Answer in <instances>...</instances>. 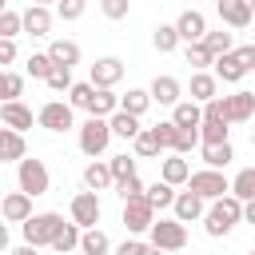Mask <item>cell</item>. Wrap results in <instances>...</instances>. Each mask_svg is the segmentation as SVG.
Instances as JSON below:
<instances>
[{"label": "cell", "mask_w": 255, "mask_h": 255, "mask_svg": "<svg viewBox=\"0 0 255 255\" xmlns=\"http://www.w3.org/2000/svg\"><path fill=\"white\" fill-rule=\"evenodd\" d=\"M187 100H195V104H211L215 100V92H219V80H215V72H191V84H187Z\"/></svg>", "instance_id": "44dd1931"}, {"label": "cell", "mask_w": 255, "mask_h": 255, "mask_svg": "<svg viewBox=\"0 0 255 255\" xmlns=\"http://www.w3.org/2000/svg\"><path fill=\"white\" fill-rule=\"evenodd\" d=\"M44 84H48L52 92H72V68H60V64H56V68L48 72Z\"/></svg>", "instance_id": "7bdbcfd3"}, {"label": "cell", "mask_w": 255, "mask_h": 255, "mask_svg": "<svg viewBox=\"0 0 255 255\" xmlns=\"http://www.w3.org/2000/svg\"><path fill=\"white\" fill-rule=\"evenodd\" d=\"M128 8H131V0H100V12H104L108 20H124Z\"/></svg>", "instance_id": "681fc988"}, {"label": "cell", "mask_w": 255, "mask_h": 255, "mask_svg": "<svg viewBox=\"0 0 255 255\" xmlns=\"http://www.w3.org/2000/svg\"><path fill=\"white\" fill-rule=\"evenodd\" d=\"M187 64H191V72H207L215 64V56L207 52V44H187Z\"/></svg>", "instance_id": "ab89813d"}, {"label": "cell", "mask_w": 255, "mask_h": 255, "mask_svg": "<svg viewBox=\"0 0 255 255\" xmlns=\"http://www.w3.org/2000/svg\"><path fill=\"white\" fill-rule=\"evenodd\" d=\"M199 155H203V167L223 171V167L235 159V147H231V143H199Z\"/></svg>", "instance_id": "83f0119b"}, {"label": "cell", "mask_w": 255, "mask_h": 255, "mask_svg": "<svg viewBox=\"0 0 255 255\" xmlns=\"http://www.w3.org/2000/svg\"><path fill=\"white\" fill-rule=\"evenodd\" d=\"M203 44H207V52H211V56H227V52H235V36H231V32H223V28H219V32H207V36H203Z\"/></svg>", "instance_id": "74e56055"}, {"label": "cell", "mask_w": 255, "mask_h": 255, "mask_svg": "<svg viewBox=\"0 0 255 255\" xmlns=\"http://www.w3.org/2000/svg\"><path fill=\"white\" fill-rule=\"evenodd\" d=\"M108 167H112V179H116V183H124V179L135 175V159H131V155H112Z\"/></svg>", "instance_id": "b9f144b4"}, {"label": "cell", "mask_w": 255, "mask_h": 255, "mask_svg": "<svg viewBox=\"0 0 255 255\" xmlns=\"http://www.w3.org/2000/svg\"><path fill=\"white\" fill-rule=\"evenodd\" d=\"M0 124L24 135V131H28L32 124H36V116H32V108H28V104H20V100H12V104H0Z\"/></svg>", "instance_id": "2e32d148"}, {"label": "cell", "mask_w": 255, "mask_h": 255, "mask_svg": "<svg viewBox=\"0 0 255 255\" xmlns=\"http://www.w3.org/2000/svg\"><path fill=\"white\" fill-rule=\"evenodd\" d=\"M175 135H179V128H175L171 120H159V124H155V139H159L163 151H175Z\"/></svg>", "instance_id": "f6af8a7d"}, {"label": "cell", "mask_w": 255, "mask_h": 255, "mask_svg": "<svg viewBox=\"0 0 255 255\" xmlns=\"http://www.w3.org/2000/svg\"><path fill=\"white\" fill-rule=\"evenodd\" d=\"M16 183H20V191L24 195H48V187H52V175H48V163L44 159H20L16 163Z\"/></svg>", "instance_id": "3957f363"}, {"label": "cell", "mask_w": 255, "mask_h": 255, "mask_svg": "<svg viewBox=\"0 0 255 255\" xmlns=\"http://www.w3.org/2000/svg\"><path fill=\"white\" fill-rule=\"evenodd\" d=\"M211 72H215V80H223V84H239V80L247 76V68L235 60V52H227V56H215Z\"/></svg>", "instance_id": "484cf974"}, {"label": "cell", "mask_w": 255, "mask_h": 255, "mask_svg": "<svg viewBox=\"0 0 255 255\" xmlns=\"http://www.w3.org/2000/svg\"><path fill=\"white\" fill-rule=\"evenodd\" d=\"M159 179H163V183H171V187H179V183H187V179H191V163H187L183 155H175V151H171V155L159 163Z\"/></svg>", "instance_id": "603a6c76"}, {"label": "cell", "mask_w": 255, "mask_h": 255, "mask_svg": "<svg viewBox=\"0 0 255 255\" xmlns=\"http://www.w3.org/2000/svg\"><path fill=\"white\" fill-rule=\"evenodd\" d=\"M175 32H179V44H203V36H207V20H203V12H195V8L179 12Z\"/></svg>", "instance_id": "4fadbf2b"}, {"label": "cell", "mask_w": 255, "mask_h": 255, "mask_svg": "<svg viewBox=\"0 0 255 255\" xmlns=\"http://www.w3.org/2000/svg\"><path fill=\"white\" fill-rule=\"evenodd\" d=\"M80 251H84V255H108V251H112V239H108L100 227H88V231L80 235Z\"/></svg>", "instance_id": "1f68e13d"}, {"label": "cell", "mask_w": 255, "mask_h": 255, "mask_svg": "<svg viewBox=\"0 0 255 255\" xmlns=\"http://www.w3.org/2000/svg\"><path fill=\"white\" fill-rule=\"evenodd\" d=\"M171 211H175V219H179V223H195V219H203V215H207V203H203L195 191H179V195H175V203H171Z\"/></svg>", "instance_id": "d6986e66"}, {"label": "cell", "mask_w": 255, "mask_h": 255, "mask_svg": "<svg viewBox=\"0 0 255 255\" xmlns=\"http://www.w3.org/2000/svg\"><path fill=\"white\" fill-rule=\"evenodd\" d=\"M20 32H24V16H20V12H12V8H8V12H0V40H16Z\"/></svg>", "instance_id": "60d3db41"}, {"label": "cell", "mask_w": 255, "mask_h": 255, "mask_svg": "<svg viewBox=\"0 0 255 255\" xmlns=\"http://www.w3.org/2000/svg\"><path fill=\"white\" fill-rule=\"evenodd\" d=\"M108 124H112V135H120V139H135L143 131L139 128V116H128V112H116Z\"/></svg>", "instance_id": "d6a6232c"}, {"label": "cell", "mask_w": 255, "mask_h": 255, "mask_svg": "<svg viewBox=\"0 0 255 255\" xmlns=\"http://www.w3.org/2000/svg\"><path fill=\"white\" fill-rule=\"evenodd\" d=\"M147 108H151V92L147 88H128L120 96V112H128V116H143Z\"/></svg>", "instance_id": "f1b7e54d"}, {"label": "cell", "mask_w": 255, "mask_h": 255, "mask_svg": "<svg viewBox=\"0 0 255 255\" xmlns=\"http://www.w3.org/2000/svg\"><path fill=\"white\" fill-rule=\"evenodd\" d=\"M36 124L48 128V131H68V128H76V108L68 100H48L36 112Z\"/></svg>", "instance_id": "ba28073f"}, {"label": "cell", "mask_w": 255, "mask_h": 255, "mask_svg": "<svg viewBox=\"0 0 255 255\" xmlns=\"http://www.w3.org/2000/svg\"><path fill=\"white\" fill-rule=\"evenodd\" d=\"M163 255H183V251H163Z\"/></svg>", "instance_id": "91938a15"}, {"label": "cell", "mask_w": 255, "mask_h": 255, "mask_svg": "<svg viewBox=\"0 0 255 255\" xmlns=\"http://www.w3.org/2000/svg\"><path fill=\"white\" fill-rule=\"evenodd\" d=\"M251 147H255V131H251Z\"/></svg>", "instance_id": "6125c7cd"}, {"label": "cell", "mask_w": 255, "mask_h": 255, "mask_svg": "<svg viewBox=\"0 0 255 255\" xmlns=\"http://www.w3.org/2000/svg\"><path fill=\"white\" fill-rule=\"evenodd\" d=\"M187 191H195L203 203H215V199L231 195V179H227L223 171H215V167H203V171H191Z\"/></svg>", "instance_id": "277c9868"}, {"label": "cell", "mask_w": 255, "mask_h": 255, "mask_svg": "<svg viewBox=\"0 0 255 255\" xmlns=\"http://www.w3.org/2000/svg\"><path fill=\"white\" fill-rule=\"evenodd\" d=\"M100 215H104V203H100L96 191H80V195H72V223H80V227L88 231V227L100 223Z\"/></svg>", "instance_id": "8fae6325"}, {"label": "cell", "mask_w": 255, "mask_h": 255, "mask_svg": "<svg viewBox=\"0 0 255 255\" xmlns=\"http://www.w3.org/2000/svg\"><path fill=\"white\" fill-rule=\"evenodd\" d=\"M116 112H120V96H116L112 88H96V96H92V104H88V116L112 120Z\"/></svg>", "instance_id": "4316f807"}, {"label": "cell", "mask_w": 255, "mask_h": 255, "mask_svg": "<svg viewBox=\"0 0 255 255\" xmlns=\"http://www.w3.org/2000/svg\"><path fill=\"white\" fill-rule=\"evenodd\" d=\"M36 211H32V195H24V191H8L4 195V203H0V219L4 223H28Z\"/></svg>", "instance_id": "5bb4252c"}, {"label": "cell", "mask_w": 255, "mask_h": 255, "mask_svg": "<svg viewBox=\"0 0 255 255\" xmlns=\"http://www.w3.org/2000/svg\"><path fill=\"white\" fill-rule=\"evenodd\" d=\"M116 255H163V251L151 247V243H143V239H124V243L116 247Z\"/></svg>", "instance_id": "7dc6e473"}, {"label": "cell", "mask_w": 255, "mask_h": 255, "mask_svg": "<svg viewBox=\"0 0 255 255\" xmlns=\"http://www.w3.org/2000/svg\"><path fill=\"white\" fill-rule=\"evenodd\" d=\"M80 235H84V227H80V223H64V227H60V235L52 239V251H60V255L80 251Z\"/></svg>", "instance_id": "4dcf8cb0"}, {"label": "cell", "mask_w": 255, "mask_h": 255, "mask_svg": "<svg viewBox=\"0 0 255 255\" xmlns=\"http://www.w3.org/2000/svg\"><path fill=\"white\" fill-rule=\"evenodd\" d=\"M20 16H24V32H28V36H52V8L28 4Z\"/></svg>", "instance_id": "ffe728a7"}, {"label": "cell", "mask_w": 255, "mask_h": 255, "mask_svg": "<svg viewBox=\"0 0 255 255\" xmlns=\"http://www.w3.org/2000/svg\"><path fill=\"white\" fill-rule=\"evenodd\" d=\"M171 124H175L179 131H199V124H203V104L179 100V104L171 108Z\"/></svg>", "instance_id": "ac0fdd59"}, {"label": "cell", "mask_w": 255, "mask_h": 255, "mask_svg": "<svg viewBox=\"0 0 255 255\" xmlns=\"http://www.w3.org/2000/svg\"><path fill=\"white\" fill-rule=\"evenodd\" d=\"M16 60V40H0V72Z\"/></svg>", "instance_id": "f5cc1de1"}, {"label": "cell", "mask_w": 255, "mask_h": 255, "mask_svg": "<svg viewBox=\"0 0 255 255\" xmlns=\"http://www.w3.org/2000/svg\"><path fill=\"white\" fill-rule=\"evenodd\" d=\"M108 143H112V124L100 120V116H88V120L80 124V151L96 159V155L108 151Z\"/></svg>", "instance_id": "5b68a950"}, {"label": "cell", "mask_w": 255, "mask_h": 255, "mask_svg": "<svg viewBox=\"0 0 255 255\" xmlns=\"http://www.w3.org/2000/svg\"><path fill=\"white\" fill-rule=\"evenodd\" d=\"M231 195H235L239 203L255 199V167H243V171H235V179H231Z\"/></svg>", "instance_id": "836d02e7"}, {"label": "cell", "mask_w": 255, "mask_h": 255, "mask_svg": "<svg viewBox=\"0 0 255 255\" xmlns=\"http://www.w3.org/2000/svg\"><path fill=\"white\" fill-rule=\"evenodd\" d=\"M151 44H155V52H175V48H179V32H175V24H155Z\"/></svg>", "instance_id": "d590c367"}, {"label": "cell", "mask_w": 255, "mask_h": 255, "mask_svg": "<svg viewBox=\"0 0 255 255\" xmlns=\"http://www.w3.org/2000/svg\"><path fill=\"white\" fill-rule=\"evenodd\" d=\"M84 187H88V191H108V187H116L108 159H92V163L84 167Z\"/></svg>", "instance_id": "cb8c5ba5"}, {"label": "cell", "mask_w": 255, "mask_h": 255, "mask_svg": "<svg viewBox=\"0 0 255 255\" xmlns=\"http://www.w3.org/2000/svg\"><path fill=\"white\" fill-rule=\"evenodd\" d=\"M120 80H124V60L120 56H100L88 68V84H96V88H116Z\"/></svg>", "instance_id": "7c38bea8"}, {"label": "cell", "mask_w": 255, "mask_h": 255, "mask_svg": "<svg viewBox=\"0 0 255 255\" xmlns=\"http://www.w3.org/2000/svg\"><path fill=\"white\" fill-rule=\"evenodd\" d=\"M251 255H255V247H251Z\"/></svg>", "instance_id": "be15d7a7"}, {"label": "cell", "mask_w": 255, "mask_h": 255, "mask_svg": "<svg viewBox=\"0 0 255 255\" xmlns=\"http://www.w3.org/2000/svg\"><path fill=\"white\" fill-rule=\"evenodd\" d=\"M120 223L128 227V235H143V231H151V223H155V207H151L143 195H139V199H128Z\"/></svg>", "instance_id": "9c48e42d"}, {"label": "cell", "mask_w": 255, "mask_h": 255, "mask_svg": "<svg viewBox=\"0 0 255 255\" xmlns=\"http://www.w3.org/2000/svg\"><path fill=\"white\" fill-rule=\"evenodd\" d=\"M251 20H255V0H251Z\"/></svg>", "instance_id": "94428289"}, {"label": "cell", "mask_w": 255, "mask_h": 255, "mask_svg": "<svg viewBox=\"0 0 255 255\" xmlns=\"http://www.w3.org/2000/svg\"><path fill=\"white\" fill-rule=\"evenodd\" d=\"M235 60H239L247 72H255V44H235Z\"/></svg>", "instance_id": "816d5d0a"}, {"label": "cell", "mask_w": 255, "mask_h": 255, "mask_svg": "<svg viewBox=\"0 0 255 255\" xmlns=\"http://www.w3.org/2000/svg\"><path fill=\"white\" fill-rule=\"evenodd\" d=\"M143 191H147V183H143L139 175H131V179H124V183H116V195H120L124 203H128V199H139Z\"/></svg>", "instance_id": "bcb514c9"}, {"label": "cell", "mask_w": 255, "mask_h": 255, "mask_svg": "<svg viewBox=\"0 0 255 255\" xmlns=\"http://www.w3.org/2000/svg\"><path fill=\"white\" fill-rule=\"evenodd\" d=\"M8 243H12V235H8V223L0 219V251H8Z\"/></svg>", "instance_id": "9f6ffc18"}, {"label": "cell", "mask_w": 255, "mask_h": 255, "mask_svg": "<svg viewBox=\"0 0 255 255\" xmlns=\"http://www.w3.org/2000/svg\"><path fill=\"white\" fill-rule=\"evenodd\" d=\"M32 4H44V8H52V4H60V0H32Z\"/></svg>", "instance_id": "6f0895ef"}, {"label": "cell", "mask_w": 255, "mask_h": 255, "mask_svg": "<svg viewBox=\"0 0 255 255\" xmlns=\"http://www.w3.org/2000/svg\"><path fill=\"white\" fill-rule=\"evenodd\" d=\"M24 96V76L20 72H0V104H12Z\"/></svg>", "instance_id": "e575fe53"}, {"label": "cell", "mask_w": 255, "mask_h": 255, "mask_svg": "<svg viewBox=\"0 0 255 255\" xmlns=\"http://www.w3.org/2000/svg\"><path fill=\"white\" fill-rule=\"evenodd\" d=\"M0 12H8V0H0Z\"/></svg>", "instance_id": "680465c9"}, {"label": "cell", "mask_w": 255, "mask_h": 255, "mask_svg": "<svg viewBox=\"0 0 255 255\" xmlns=\"http://www.w3.org/2000/svg\"><path fill=\"white\" fill-rule=\"evenodd\" d=\"M147 92H151V104H163V108H175L183 100V84L175 76H155Z\"/></svg>", "instance_id": "9a60e30c"}, {"label": "cell", "mask_w": 255, "mask_h": 255, "mask_svg": "<svg viewBox=\"0 0 255 255\" xmlns=\"http://www.w3.org/2000/svg\"><path fill=\"white\" fill-rule=\"evenodd\" d=\"M56 64H52V56L48 52H32L28 56V64H24V76H32V80H48V72H52Z\"/></svg>", "instance_id": "f35d334b"}, {"label": "cell", "mask_w": 255, "mask_h": 255, "mask_svg": "<svg viewBox=\"0 0 255 255\" xmlns=\"http://www.w3.org/2000/svg\"><path fill=\"white\" fill-rule=\"evenodd\" d=\"M199 147V131H179L175 135V155H191Z\"/></svg>", "instance_id": "f907efd6"}, {"label": "cell", "mask_w": 255, "mask_h": 255, "mask_svg": "<svg viewBox=\"0 0 255 255\" xmlns=\"http://www.w3.org/2000/svg\"><path fill=\"white\" fill-rule=\"evenodd\" d=\"M60 227H64V215L60 211H36L28 223H20L24 243H32V247H52V239L60 235Z\"/></svg>", "instance_id": "7a4b0ae2"}, {"label": "cell", "mask_w": 255, "mask_h": 255, "mask_svg": "<svg viewBox=\"0 0 255 255\" xmlns=\"http://www.w3.org/2000/svg\"><path fill=\"white\" fill-rule=\"evenodd\" d=\"M243 223H255V199L243 203Z\"/></svg>", "instance_id": "11a10c76"}, {"label": "cell", "mask_w": 255, "mask_h": 255, "mask_svg": "<svg viewBox=\"0 0 255 255\" xmlns=\"http://www.w3.org/2000/svg\"><path fill=\"white\" fill-rule=\"evenodd\" d=\"M84 12H88V0H60L56 4V16L60 20H80Z\"/></svg>", "instance_id": "c3c4849f"}, {"label": "cell", "mask_w": 255, "mask_h": 255, "mask_svg": "<svg viewBox=\"0 0 255 255\" xmlns=\"http://www.w3.org/2000/svg\"><path fill=\"white\" fill-rule=\"evenodd\" d=\"M219 108H223V120H227V124H247V120L255 116V92L239 88V92H231V96H219Z\"/></svg>", "instance_id": "30bf717a"}, {"label": "cell", "mask_w": 255, "mask_h": 255, "mask_svg": "<svg viewBox=\"0 0 255 255\" xmlns=\"http://www.w3.org/2000/svg\"><path fill=\"white\" fill-rule=\"evenodd\" d=\"M24 155H28L24 135H20V131H12V128H0V163H20Z\"/></svg>", "instance_id": "7402d4cb"}, {"label": "cell", "mask_w": 255, "mask_h": 255, "mask_svg": "<svg viewBox=\"0 0 255 255\" xmlns=\"http://www.w3.org/2000/svg\"><path fill=\"white\" fill-rule=\"evenodd\" d=\"M8 255H40V247H32V243H20V247H12Z\"/></svg>", "instance_id": "db71d44e"}, {"label": "cell", "mask_w": 255, "mask_h": 255, "mask_svg": "<svg viewBox=\"0 0 255 255\" xmlns=\"http://www.w3.org/2000/svg\"><path fill=\"white\" fill-rule=\"evenodd\" d=\"M48 56H52V64H60V68H76L84 52H80L76 40H52V44H48Z\"/></svg>", "instance_id": "d4e9b609"}, {"label": "cell", "mask_w": 255, "mask_h": 255, "mask_svg": "<svg viewBox=\"0 0 255 255\" xmlns=\"http://www.w3.org/2000/svg\"><path fill=\"white\" fill-rule=\"evenodd\" d=\"M92 96H96V84H72V92H68V104H72V108H84V112H88Z\"/></svg>", "instance_id": "ee69618b"}, {"label": "cell", "mask_w": 255, "mask_h": 255, "mask_svg": "<svg viewBox=\"0 0 255 255\" xmlns=\"http://www.w3.org/2000/svg\"><path fill=\"white\" fill-rule=\"evenodd\" d=\"M147 239H151V247H159V251H183V247H187V223H179L175 215H171V219H155L151 231H147Z\"/></svg>", "instance_id": "8992f818"}, {"label": "cell", "mask_w": 255, "mask_h": 255, "mask_svg": "<svg viewBox=\"0 0 255 255\" xmlns=\"http://www.w3.org/2000/svg\"><path fill=\"white\" fill-rule=\"evenodd\" d=\"M175 195H179V191H175L171 183H163V179H155V183H147V191H143V199H147V203H151L155 211H163V207H171V203H175Z\"/></svg>", "instance_id": "f546056e"}, {"label": "cell", "mask_w": 255, "mask_h": 255, "mask_svg": "<svg viewBox=\"0 0 255 255\" xmlns=\"http://www.w3.org/2000/svg\"><path fill=\"white\" fill-rule=\"evenodd\" d=\"M215 12L227 28H247L251 24V0H215Z\"/></svg>", "instance_id": "e0dca14e"}, {"label": "cell", "mask_w": 255, "mask_h": 255, "mask_svg": "<svg viewBox=\"0 0 255 255\" xmlns=\"http://www.w3.org/2000/svg\"><path fill=\"white\" fill-rule=\"evenodd\" d=\"M131 143H135V155H139V159H155V155L163 151V147H159V139H155V128H143Z\"/></svg>", "instance_id": "8d00e7d4"}, {"label": "cell", "mask_w": 255, "mask_h": 255, "mask_svg": "<svg viewBox=\"0 0 255 255\" xmlns=\"http://www.w3.org/2000/svg\"><path fill=\"white\" fill-rule=\"evenodd\" d=\"M235 223H243V203H239L235 195H223V199H215V203L207 207V215H203V231H207L211 239H223V235H231V231H235Z\"/></svg>", "instance_id": "6da1fadb"}, {"label": "cell", "mask_w": 255, "mask_h": 255, "mask_svg": "<svg viewBox=\"0 0 255 255\" xmlns=\"http://www.w3.org/2000/svg\"><path fill=\"white\" fill-rule=\"evenodd\" d=\"M231 128L223 120V108H219V96L211 104H203V124H199V143H231L227 139Z\"/></svg>", "instance_id": "52a82bcc"}]
</instances>
